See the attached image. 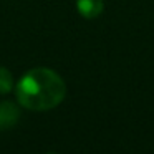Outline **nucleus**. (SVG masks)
Segmentation results:
<instances>
[{"mask_svg":"<svg viewBox=\"0 0 154 154\" xmlns=\"http://www.w3.org/2000/svg\"><path fill=\"white\" fill-rule=\"evenodd\" d=\"M14 88V78L10 71L0 66V94H5Z\"/></svg>","mask_w":154,"mask_h":154,"instance_id":"20e7f679","label":"nucleus"},{"mask_svg":"<svg viewBox=\"0 0 154 154\" xmlns=\"http://www.w3.org/2000/svg\"><path fill=\"white\" fill-rule=\"evenodd\" d=\"M76 8L85 18H94L103 12V0H76Z\"/></svg>","mask_w":154,"mask_h":154,"instance_id":"7ed1b4c3","label":"nucleus"},{"mask_svg":"<svg viewBox=\"0 0 154 154\" xmlns=\"http://www.w3.org/2000/svg\"><path fill=\"white\" fill-rule=\"evenodd\" d=\"M20 111L10 101L0 103V129H10L15 123L18 121Z\"/></svg>","mask_w":154,"mask_h":154,"instance_id":"f03ea898","label":"nucleus"},{"mask_svg":"<svg viewBox=\"0 0 154 154\" xmlns=\"http://www.w3.org/2000/svg\"><path fill=\"white\" fill-rule=\"evenodd\" d=\"M15 91L22 106L32 111H45L63 101L66 86L55 71L48 68H35L22 76Z\"/></svg>","mask_w":154,"mask_h":154,"instance_id":"f257e3e1","label":"nucleus"}]
</instances>
